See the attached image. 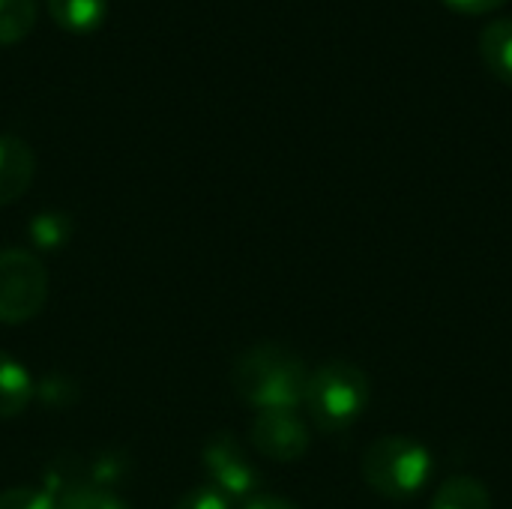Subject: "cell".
Masks as SVG:
<instances>
[{
  "instance_id": "cell-1",
  "label": "cell",
  "mask_w": 512,
  "mask_h": 509,
  "mask_svg": "<svg viewBox=\"0 0 512 509\" xmlns=\"http://www.w3.org/2000/svg\"><path fill=\"white\" fill-rule=\"evenodd\" d=\"M309 369L285 345H252L234 360L231 387L249 405L261 411H297L306 399Z\"/></svg>"
},
{
  "instance_id": "cell-2",
  "label": "cell",
  "mask_w": 512,
  "mask_h": 509,
  "mask_svg": "<svg viewBox=\"0 0 512 509\" xmlns=\"http://www.w3.org/2000/svg\"><path fill=\"white\" fill-rule=\"evenodd\" d=\"M369 399H372V384L366 372L354 363L330 360L315 372H309L303 405L309 408L318 429L345 432L363 417Z\"/></svg>"
},
{
  "instance_id": "cell-3",
  "label": "cell",
  "mask_w": 512,
  "mask_h": 509,
  "mask_svg": "<svg viewBox=\"0 0 512 509\" xmlns=\"http://www.w3.org/2000/svg\"><path fill=\"white\" fill-rule=\"evenodd\" d=\"M435 462L429 447L408 435H384L363 456L366 486L387 501H411L432 480Z\"/></svg>"
},
{
  "instance_id": "cell-4",
  "label": "cell",
  "mask_w": 512,
  "mask_h": 509,
  "mask_svg": "<svg viewBox=\"0 0 512 509\" xmlns=\"http://www.w3.org/2000/svg\"><path fill=\"white\" fill-rule=\"evenodd\" d=\"M48 300V270L27 249L0 252V324L33 321Z\"/></svg>"
},
{
  "instance_id": "cell-5",
  "label": "cell",
  "mask_w": 512,
  "mask_h": 509,
  "mask_svg": "<svg viewBox=\"0 0 512 509\" xmlns=\"http://www.w3.org/2000/svg\"><path fill=\"white\" fill-rule=\"evenodd\" d=\"M204 471L213 489H219L228 501H249L255 498L261 477L243 447L228 435H216L204 447Z\"/></svg>"
},
{
  "instance_id": "cell-6",
  "label": "cell",
  "mask_w": 512,
  "mask_h": 509,
  "mask_svg": "<svg viewBox=\"0 0 512 509\" xmlns=\"http://www.w3.org/2000/svg\"><path fill=\"white\" fill-rule=\"evenodd\" d=\"M312 444L309 426L297 411H261L252 420V447L270 462H297Z\"/></svg>"
},
{
  "instance_id": "cell-7",
  "label": "cell",
  "mask_w": 512,
  "mask_h": 509,
  "mask_svg": "<svg viewBox=\"0 0 512 509\" xmlns=\"http://www.w3.org/2000/svg\"><path fill=\"white\" fill-rule=\"evenodd\" d=\"M36 156L27 141L0 135V207L15 204L33 183Z\"/></svg>"
},
{
  "instance_id": "cell-8",
  "label": "cell",
  "mask_w": 512,
  "mask_h": 509,
  "mask_svg": "<svg viewBox=\"0 0 512 509\" xmlns=\"http://www.w3.org/2000/svg\"><path fill=\"white\" fill-rule=\"evenodd\" d=\"M33 378L30 372L9 354L0 351V420H12L27 411L33 402Z\"/></svg>"
},
{
  "instance_id": "cell-9",
  "label": "cell",
  "mask_w": 512,
  "mask_h": 509,
  "mask_svg": "<svg viewBox=\"0 0 512 509\" xmlns=\"http://www.w3.org/2000/svg\"><path fill=\"white\" fill-rule=\"evenodd\" d=\"M45 3L54 24L69 33H93L108 15V0H45Z\"/></svg>"
},
{
  "instance_id": "cell-10",
  "label": "cell",
  "mask_w": 512,
  "mask_h": 509,
  "mask_svg": "<svg viewBox=\"0 0 512 509\" xmlns=\"http://www.w3.org/2000/svg\"><path fill=\"white\" fill-rule=\"evenodd\" d=\"M480 54L489 72L512 87V18H498L483 30Z\"/></svg>"
},
{
  "instance_id": "cell-11",
  "label": "cell",
  "mask_w": 512,
  "mask_h": 509,
  "mask_svg": "<svg viewBox=\"0 0 512 509\" xmlns=\"http://www.w3.org/2000/svg\"><path fill=\"white\" fill-rule=\"evenodd\" d=\"M429 509H492V498L477 477L459 474L438 486Z\"/></svg>"
},
{
  "instance_id": "cell-12",
  "label": "cell",
  "mask_w": 512,
  "mask_h": 509,
  "mask_svg": "<svg viewBox=\"0 0 512 509\" xmlns=\"http://www.w3.org/2000/svg\"><path fill=\"white\" fill-rule=\"evenodd\" d=\"M36 24V0H0V45L21 42Z\"/></svg>"
},
{
  "instance_id": "cell-13",
  "label": "cell",
  "mask_w": 512,
  "mask_h": 509,
  "mask_svg": "<svg viewBox=\"0 0 512 509\" xmlns=\"http://www.w3.org/2000/svg\"><path fill=\"white\" fill-rule=\"evenodd\" d=\"M57 509H129L126 501L111 495L108 489L90 486V483H75L57 495Z\"/></svg>"
},
{
  "instance_id": "cell-14",
  "label": "cell",
  "mask_w": 512,
  "mask_h": 509,
  "mask_svg": "<svg viewBox=\"0 0 512 509\" xmlns=\"http://www.w3.org/2000/svg\"><path fill=\"white\" fill-rule=\"evenodd\" d=\"M72 234V222L63 213H39L30 222V240L39 249H60Z\"/></svg>"
},
{
  "instance_id": "cell-15",
  "label": "cell",
  "mask_w": 512,
  "mask_h": 509,
  "mask_svg": "<svg viewBox=\"0 0 512 509\" xmlns=\"http://www.w3.org/2000/svg\"><path fill=\"white\" fill-rule=\"evenodd\" d=\"M0 509H57V498L45 489L15 486L0 492Z\"/></svg>"
},
{
  "instance_id": "cell-16",
  "label": "cell",
  "mask_w": 512,
  "mask_h": 509,
  "mask_svg": "<svg viewBox=\"0 0 512 509\" xmlns=\"http://www.w3.org/2000/svg\"><path fill=\"white\" fill-rule=\"evenodd\" d=\"M171 509H231V501L213 486H198V489L186 492Z\"/></svg>"
},
{
  "instance_id": "cell-17",
  "label": "cell",
  "mask_w": 512,
  "mask_h": 509,
  "mask_svg": "<svg viewBox=\"0 0 512 509\" xmlns=\"http://www.w3.org/2000/svg\"><path fill=\"white\" fill-rule=\"evenodd\" d=\"M447 6H453L456 12H465V15H480V12H492L498 6H504L507 0H444Z\"/></svg>"
},
{
  "instance_id": "cell-18",
  "label": "cell",
  "mask_w": 512,
  "mask_h": 509,
  "mask_svg": "<svg viewBox=\"0 0 512 509\" xmlns=\"http://www.w3.org/2000/svg\"><path fill=\"white\" fill-rule=\"evenodd\" d=\"M243 509H297L291 501H285V498H273V495H255V498H249Z\"/></svg>"
}]
</instances>
